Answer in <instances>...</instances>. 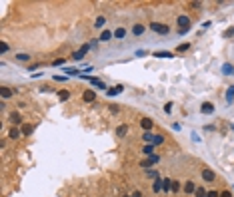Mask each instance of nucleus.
<instances>
[{"label": "nucleus", "instance_id": "1", "mask_svg": "<svg viewBox=\"0 0 234 197\" xmlns=\"http://www.w3.org/2000/svg\"><path fill=\"white\" fill-rule=\"evenodd\" d=\"M144 140H146V142H152L154 145H160V143L164 142V137H162L160 133H150V131H146V133H144Z\"/></svg>", "mask_w": 234, "mask_h": 197}, {"label": "nucleus", "instance_id": "2", "mask_svg": "<svg viewBox=\"0 0 234 197\" xmlns=\"http://www.w3.org/2000/svg\"><path fill=\"white\" fill-rule=\"evenodd\" d=\"M150 28H152L154 32H158V34H168V32H170V28H168V26L158 24V22H152V24H150Z\"/></svg>", "mask_w": 234, "mask_h": 197}, {"label": "nucleus", "instance_id": "3", "mask_svg": "<svg viewBox=\"0 0 234 197\" xmlns=\"http://www.w3.org/2000/svg\"><path fill=\"white\" fill-rule=\"evenodd\" d=\"M180 24V30H188L190 28V18L188 16H178V20H176Z\"/></svg>", "mask_w": 234, "mask_h": 197}, {"label": "nucleus", "instance_id": "4", "mask_svg": "<svg viewBox=\"0 0 234 197\" xmlns=\"http://www.w3.org/2000/svg\"><path fill=\"white\" fill-rule=\"evenodd\" d=\"M88 50H90V44H84V46H82V48H80L76 54L72 56V58H74V60H82V58H84V54H86Z\"/></svg>", "mask_w": 234, "mask_h": 197}, {"label": "nucleus", "instance_id": "5", "mask_svg": "<svg viewBox=\"0 0 234 197\" xmlns=\"http://www.w3.org/2000/svg\"><path fill=\"white\" fill-rule=\"evenodd\" d=\"M82 100H84V102H94V100H96V94H94L92 90H86V92L82 94Z\"/></svg>", "mask_w": 234, "mask_h": 197}, {"label": "nucleus", "instance_id": "6", "mask_svg": "<svg viewBox=\"0 0 234 197\" xmlns=\"http://www.w3.org/2000/svg\"><path fill=\"white\" fill-rule=\"evenodd\" d=\"M182 189H184V193H194V191H196V185H194V183H192V181H186V183H184V185H182Z\"/></svg>", "mask_w": 234, "mask_h": 197}, {"label": "nucleus", "instance_id": "7", "mask_svg": "<svg viewBox=\"0 0 234 197\" xmlns=\"http://www.w3.org/2000/svg\"><path fill=\"white\" fill-rule=\"evenodd\" d=\"M112 38H114V32H110V30H104V32L100 34V42H108Z\"/></svg>", "mask_w": 234, "mask_h": 197}, {"label": "nucleus", "instance_id": "8", "mask_svg": "<svg viewBox=\"0 0 234 197\" xmlns=\"http://www.w3.org/2000/svg\"><path fill=\"white\" fill-rule=\"evenodd\" d=\"M140 125H142V130H146V131H150L152 130V120H148V118H144V120H140Z\"/></svg>", "mask_w": 234, "mask_h": 197}, {"label": "nucleus", "instance_id": "9", "mask_svg": "<svg viewBox=\"0 0 234 197\" xmlns=\"http://www.w3.org/2000/svg\"><path fill=\"white\" fill-rule=\"evenodd\" d=\"M202 179H204V181H214V171L204 169V171H202Z\"/></svg>", "mask_w": 234, "mask_h": 197}, {"label": "nucleus", "instance_id": "10", "mask_svg": "<svg viewBox=\"0 0 234 197\" xmlns=\"http://www.w3.org/2000/svg\"><path fill=\"white\" fill-rule=\"evenodd\" d=\"M132 34H134V36L144 34V26H142V24H134V26H132Z\"/></svg>", "mask_w": 234, "mask_h": 197}, {"label": "nucleus", "instance_id": "11", "mask_svg": "<svg viewBox=\"0 0 234 197\" xmlns=\"http://www.w3.org/2000/svg\"><path fill=\"white\" fill-rule=\"evenodd\" d=\"M200 111L202 114H212V111H214V106H212V104H202Z\"/></svg>", "mask_w": 234, "mask_h": 197}, {"label": "nucleus", "instance_id": "12", "mask_svg": "<svg viewBox=\"0 0 234 197\" xmlns=\"http://www.w3.org/2000/svg\"><path fill=\"white\" fill-rule=\"evenodd\" d=\"M124 36H126V30H124V28H116V30H114V38H118V40H122Z\"/></svg>", "mask_w": 234, "mask_h": 197}, {"label": "nucleus", "instance_id": "13", "mask_svg": "<svg viewBox=\"0 0 234 197\" xmlns=\"http://www.w3.org/2000/svg\"><path fill=\"white\" fill-rule=\"evenodd\" d=\"M126 131H128V125H118V130H116V135H118V137H124V133H126Z\"/></svg>", "mask_w": 234, "mask_h": 197}, {"label": "nucleus", "instance_id": "14", "mask_svg": "<svg viewBox=\"0 0 234 197\" xmlns=\"http://www.w3.org/2000/svg\"><path fill=\"white\" fill-rule=\"evenodd\" d=\"M122 90H124L122 86H116V88H112V90H106V94H108V96H116V94H120Z\"/></svg>", "mask_w": 234, "mask_h": 197}, {"label": "nucleus", "instance_id": "15", "mask_svg": "<svg viewBox=\"0 0 234 197\" xmlns=\"http://www.w3.org/2000/svg\"><path fill=\"white\" fill-rule=\"evenodd\" d=\"M88 80H90V84H94L96 88H106V86H104V82L98 80V78H88Z\"/></svg>", "mask_w": 234, "mask_h": 197}, {"label": "nucleus", "instance_id": "16", "mask_svg": "<svg viewBox=\"0 0 234 197\" xmlns=\"http://www.w3.org/2000/svg\"><path fill=\"white\" fill-rule=\"evenodd\" d=\"M152 189H154L156 193H158V191H162V179H160V177H156V181H154V185H152Z\"/></svg>", "mask_w": 234, "mask_h": 197}, {"label": "nucleus", "instance_id": "17", "mask_svg": "<svg viewBox=\"0 0 234 197\" xmlns=\"http://www.w3.org/2000/svg\"><path fill=\"white\" fill-rule=\"evenodd\" d=\"M222 72H224V74H228V76H232V74H234V68L230 64H222Z\"/></svg>", "mask_w": 234, "mask_h": 197}, {"label": "nucleus", "instance_id": "18", "mask_svg": "<svg viewBox=\"0 0 234 197\" xmlns=\"http://www.w3.org/2000/svg\"><path fill=\"white\" fill-rule=\"evenodd\" d=\"M0 96H2L4 100L10 98V96H12V90H10V88H2V90H0Z\"/></svg>", "mask_w": 234, "mask_h": 197}, {"label": "nucleus", "instance_id": "19", "mask_svg": "<svg viewBox=\"0 0 234 197\" xmlns=\"http://www.w3.org/2000/svg\"><path fill=\"white\" fill-rule=\"evenodd\" d=\"M156 58H174V54L172 52H154Z\"/></svg>", "mask_w": 234, "mask_h": 197}, {"label": "nucleus", "instance_id": "20", "mask_svg": "<svg viewBox=\"0 0 234 197\" xmlns=\"http://www.w3.org/2000/svg\"><path fill=\"white\" fill-rule=\"evenodd\" d=\"M10 121H12V123H20V121H22L20 114H16V111H14V114H10Z\"/></svg>", "mask_w": 234, "mask_h": 197}, {"label": "nucleus", "instance_id": "21", "mask_svg": "<svg viewBox=\"0 0 234 197\" xmlns=\"http://www.w3.org/2000/svg\"><path fill=\"white\" fill-rule=\"evenodd\" d=\"M104 24H106V18H104V16H98V18H96V22H94V26H96V28H102Z\"/></svg>", "mask_w": 234, "mask_h": 197}, {"label": "nucleus", "instance_id": "22", "mask_svg": "<svg viewBox=\"0 0 234 197\" xmlns=\"http://www.w3.org/2000/svg\"><path fill=\"white\" fill-rule=\"evenodd\" d=\"M20 133H22V131H20V130H16V128H12V130H10V133H8V135H10L12 140H16V137H20Z\"/></svg>", "mask_w": 234, "mask_h": 197}, {"label": "nucleus", "instance_id": "23", "mask_svg": "<svg viewBox=\"0 0 234 197\" xmlns=\"http://www.w3.org/2000/svg\"><path fill=\"white\" fill-rule=\"evenodd\" d=\"M194 195H196V197H206V189H204V187H196Z\"/></svg>", "mask_w": 234, "mask_h": 197}, {"label": "nucleus", "instance_id": "24", "mask_svg": "<svg viewBox=\"0 0 234 197\" xmlns=\"http://www.w3.org/2000/svg\"><path fill=\"white\" fill-rule=\"evenodd\" d=\"M162 189H164V191H170V189H172V181H170V179H164V181H162Z\"/></svg>", "mask_w": 234, "mask_h": 197}, {"label": "nucleus", "instance_id": "25", "mask_svg": "<svg viewBox=\"0 0 234 197\" xmlns=\"http://www.w3.org/2000/svg\"><path fill=\"white\" fill-rule=\"evenodd\" d=\"M232 100H234V86H230V90H228V94H226V102L230 104Z\"/></svg>", "mask_w": 234, "mask_h": 197}, {"label": "nucleus", "instance_id": "26", "mask_svg": "<svg viewBox=\"0 0 234 197\" xmlns=\"http://www.w3.org/2000/svg\"><path fill=\"white\" fill-rule=\"evenodd\" d=\"M58 98H60V100H68V98H70L68 90H60V92H58Z\"/></svg>", "mask_w": 234, "mask_h": 197}, {"label": "nucleus", "instance_id": "27", "mask_svg": "<svg viewBox=\"0 0 234 197\" xmlns=\"http://www.w3.org/2000/svg\"><path fill=\"white\" fill-rule=\"evenodd\" d=\"M24 133V135H28V133H32V125L30 123H26V125H22V130H20Z\"/></svg>", "mask_w": 234, "mask_h": 197}, {"label": "nucleus", "instance_id": "28", "mask_svg": "<svg viewBox=\"0 0 234 197\" xmlns=\"http://www.w3.org/2000/svg\"><path fill=\"white\" fill-rule=\"evenodd\" d=\"M158 161H160V157H158V155H154V153H152V155H150V157H148V163H150V165L158 163Z\"/></svg>", "mask_w": 234, "mask_h": 197}, {"label": "nucleus", "instance_id": "29", "mask_svg": "<svg viewBox=\"0 0 234 197\" xmlns=\"http://www.w3.org/2000/svg\"><path fill=\"white\" fill-rule=\"evenodd\" d=\"M142 151H144V155H148V157H150V155H152V151H154V147H152V145H144V149H142Z\"/></svg>", "mask_w": 234, "mask_h": 197}, {"label": "nucleus", "instance_id": "30", "mask_svg": "<svg viewBox=\"0 0 234 197\" xmlns=\"http://www.w3.org/2000/svg\"><path fill=\"white\" fill-rule=\"evenodd\" d=\"M188 48H190V44H188V42H186V44H180L178 48H176V52H186Z\"/></svg>", "mask_w": 234, "mask_h": 197}, {"label": "nucleus", "instance_id": "31", "mask_svg": "<svg viewBox=\"0 0 234 197\" xmlns=\"http://www.w3.org/2000/svg\"><path fill=\"white\" fill-rule=\"evenodd\" d=\"M16 58H18L20 62H28V60H30V56H28V54H24V52H22V54H18Z\"/></svg>", "mask_w": 234, "mask_h": 197}, {"label": "nucleus", "instance_id": "32", "mask_svg": "<svg viewBox=\"0 0 234 197\" xmlns=\"http://www.w3.org/2000/svg\"><path fill=\"white\" fill-rule=\"evenodd\" d=\"M172 193H176V191H180V183L178 181H172V189H170Z\"/></svg>", "mask_w": 234, "mask_h": 197}, {"label": "nucleus", "instance_id": "33", "mask_svg": "<svg viewBox=\"0 0 234 197\" xmlns=\"http://www.w3.org/2000/svg\"><path fill=\"white\" fill-rule=\"evenodd\" d=\"M222 36H224V38H232V36H234V28H228V30H226Z\"/></svg>", "mask_w": 234, "mask_h": 197}, {"label": "nucleus", "instance_id": "34", "mask_svg": "<svg viewBox=\"0 0 234 197\" xmlns=\"http://www.w3.org/2000/svg\"><path fill=\"white\" fill-rule=\"evenodd\" d=\"M0 50H2V54H6V52H8V44H6V42H0Z\"/></svg>", "mask_w": 234, "mask_h": 197}, {"label": "nucleus", "instance_id": "35", "mask_svg": "<svg viewBox=\"0 0 234 197\" xmlns=\"http://www.w3.org/2000/svg\"><path fill=\"white\" fill-rule=\"evenodd\" d=\"M206 197H220V193H218V191H208Z\"/></svg>", "mask_w": 234, "mask_h": 197}, {"label": "nucleus", "instance_id": "36", "mask_svg": "<svg viewBox=\"0 0 234 197\" xmlns=\"http://www.w3.org/2000/svg\"><path fill=\"white\" fill-rule=\"evenodd\" d=\"M164 111L170 114V111H172V104H166V106H164Z\"/></svg>", "mask_w": 234, "mask_h": 197}, {"label": "nucleus", "instance_id": "37", "mask_svg": "<svg viewBox=\"0 0 234 197\" xmlns=\"http://www.w3.org/2000/svg\"><path fill=\"white\" fill-rule=\"evenodd\" d=\"M52 64H54V66H60V64H64V60H62V58H58V60H54V62H52Z\"/></svg>", "mask_w": 234, "mask_h": 197}, {"label": "nucleus", "instance_id": "38", "mask_svg": "<svg viewBox=\"0 0 234 197\" xmlns=\"http://www.w3.org/2000/svg\"><path fill=\"white\" fill-rule=\"evenodd\" d=\"M220 197H232V193H230V191H222V193H220Z\"/></svg>", "mask_w": 234, "mask_h": 197}, {"label": "nucleus", "instance_id": "39", "mask_svg": "<svg viewBox=\"0 0 234 197\" xmlns=\"http://www.w3.org/2000/svg\"><path fill=\"white\" fill-rule=\"evenodd\" d=\"M130 197H142V193H140V191H134V193H132Z\"/></svg>", "mask_w": 234, "mask_h": 197}, {"label": "nucleus", "instance_id": "40", "mask_svg": "<svg viewBox=\"0 0 234 197\" xmlns=\"http://www.w3.org/2000/svg\"><path fill=\"white\" fill-rule=\"evenodd\" d=\"M124 197H128V195H124Z\"/></svg>", "mask_w": 234, "mask_h": 197}]
</instances>
